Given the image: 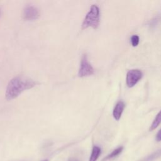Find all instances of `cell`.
<instances>
[{
	"label": "cell",
	"mask_w": 161,
	"mask_h": 161,
	"mask_svg": "<svg viewBox=\"0 0 161 161\" xmlns=\"http://www.w3.org/2000/svg\"><path fill=\"white\" fill-rule=\"evenodd\" d=\"M160 123H161V110L157 114L156 117L155 118L154 120L153 121V122L150 126V131H152V130H155V128H157Z\"/></svg>",
	"instance_id": "9c48e42d"
},
{
	"label": "cell",
	"mask_w": 161,
	"mask_h": 161,
	"mask_svg": "<svg viewBox=\"0 0 161 161\" xmlns=\"http://www.w3.org/2000/svg\"><path fill=\"white\" fill-rule=\"evenodd\" d=\"M155 140L157 142H160L161 141V129L157 132L156 136H155Z\"/></svg>",
	"instance_id": "4fadbf2b"
},
{
	"label": "cell",
	"mask_w": 161,
	"mask_h": 161,
	"mask_svg": "<svg viewBox=\"0 0 161 161\" xmlns=\"http://www.w3.org/2000/svg\"><path fill=\"white\" fill-rule=\"evenodd\" d=\"M68 161H78V160L75 158H69Z\"/></svg>",
	"instance_id": "5bb4252c"
},
{
	"label": "cell",
	"mask_w": 161,
	"mask_h": 161,
	"mask_svg": "<svg viewBox=\"0 0 161 161\" xmlns=\"http://www.w3.org/2000/svg\"><path fill=\"white\" fill-rule=\"evenodd\" d=\"M123 147H119L118 148H116V149H114L113 151H112L109 155H108L103 160V161H106L113 158H115L116 157H117L118 155H119L123 151Z\"/></svg>",
	"instance_id": "ba28073f"
},
{
	"label": "cell",
	"mask_w": 161,
	"mask_h": 161,
	"mask_svg": "<svg viewBox=\"0 0 161 161\" xmlns=\"http://www.w3.org/2000/svg\"><path fill=\"white\" fill-rule=\"evenodd\" d=\"M93 73L94 69L92 68L90 63L88 62L86 55H84L80 61V68L78 73L79 77H83L89 76L90 75H92Z\"/></svg>",
	"instance_id": "3957f363"
},
{
	"label": "cell",
	"mask_w": 161,
	"mask_h": 161,
	"mask_svg": "<svg viewBox=\"0 0 161 161\" xmlns=\"http://www.w3.org/2000/svg\"><path fill=\"white\" fill-rule=\"evenodd\" d=\"M131 43L133 47H136L139 43V36L138 35H132L131 37Z\"/></svg>",
	"instance_id": "8fae6325"
},
{
	"label": "cell",
	"mask_w": 161,
	"mask_h": 161,
	"mask_svg": "<svg viewBox=\"0 0 161 161\" xmlns=\"http://www.w3.org/2000/svg\"><path fill=\"white\" fill-rule=\"evenodd\" d=\"M142 77V72L138 69L130 70L126 74V82L128 87H133Z\"/></svg>",
	"instance_id": "277c9868"
},
{
	"label": "cell",
	"mask_w": 161,
	"mask_h": 161,
	"mask_svg": "<svg viewBox=\"0 0 161 161\" xmlns=\"http://www.w3.org/2000/svg\"><path fill=\"white\" fill-rule=\"evenodd\" d=\"M101 153V149L99 147L94 146L89 158V161H96Z\"/></svg>",
	"instance_id": "52a82bcc"
},
{
	"label": "cell",
	"mask_w": 161,
	"mask_h": 161,
	"mask_svg": "<svg viewBox=\"0 0 161 161\" xmlns=\"http://www.w3.org/2000/svg\"><path fill=\"white\" fill-rule=\"evenodd\" d=\"M160 18L159 16H158V17L157 16V17L155 18L153 20H152V21H151L150 24V26H152V27H154L155 26H156V25H157L158 22L160 21Z\"/></svg>",
	"instance_id": "7c38bea8"
},
{
	"label": "cell",
	"mask_w": 161,
	"mask_h": 161,
	"mask_svg": "<svg viewBox=\"0 0 161 161\" xmlns=\"http://www.w3.org/2000/svg\"><path fill=\"white\" fill-rule=\"evenodd\" d=\"M39 84L36 80L25 75H17L12 78L6 87V98L11 100L18 97L23 91L31 89Z\"/></svg>",
	"instance_id": "6da1fadb"
},
{
	"label": "cell",
	"mask_w": 161,
	"mask_h": 161,
	"mask_svg": "<svg viewBox=\"0 0 161 161\" xmlns=\"http://www.w3.org/2000/svg\"><path fill=\"white\" fill-rule=\"evenodd\" d=\"M43 161H48V160H43Z\"/></svg>",
	"instance_id": "2e32d148"
},
{
	"label": "cell",
	"mask_w": 161,
	"mask_h": 161,
	"mask_svg": "<svg viewBox=\"0 0 161 161\" xmlns=\"http://www.w3.org/2000/svg\"><path fill=\"white\" fill-rule=\"evenodd\" d=\"M125 108V103L123 101H119L115 106L113 111V116L116 120H119L121 116L123 111Z\"/></svg>",
	"instance_id": "8992f818"
},
{
	"label": "cell",
	"mask_w": 161,
	"mask_h": 161,
	"mask_svg": "<svg viewBox=\"0 0 161 161\" xmlns=\"http://www.w3.org/2000/svg\"><path fill=\"white\" fill-rule=\"evenodd\" d=\"M1 9H0V16H1Z\"/></svg>",
	"instance_id": "9a60e30c"
},
{
	"label": "cell",
	"mask_w": 161,
	"mask_h": 161,
	"mask_svg": "<svg viewBox=\"0 0 161 161\" xmlns=\"http://www.w3.org/2000/svg\"><path fill=\"white\" fill-rule=\"evenodd\" d=\"M99 24V9L94 4L91 6L90 11L86 14L82 25V29L88 27H92L94 29L97 28Z\"/></svg>",
	"instance_id": "7a4b0ae2"
},
{
	"label": "cell",
	"mask_w": 161,
	"mask_h": 161,
	"mask_svg": "<svg viewBox=\"0 0 161 161\" xmlns=\"http://www.w3.org/2000/svg\"><path fill=\"white\" fill-rule=\"evenodd\" d=\"M39 14L40 13L38 8L32 5L26 6L23 11V18L27 21L36 19L38 18Z\"/></svg>",
	"instance_id": "5b68a950"
},
{
	"label": "cell",
	"mask_w": 161,
	"mask_h": 161,
	"mask_svg": "<svg viewBox=\"0 0 161 161\" xmlns=\"http://www.w3.org/2000/svg\"><path fill=\"white\" fill-rule=\"evenodd\" d=\"M160 156H161V149H159L152 154L148 155L141 161H153V160L158 158Z\"/></svg>",
	"instance_id": "30bf717a"
}]
</instances>
